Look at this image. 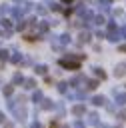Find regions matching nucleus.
<instances>
[{"label":"nucleus","mask_w":126,"mask_h":128,"mask_svg":"<svg viewBox=\"0 0 126 128\" xmlns=\"http://www.w3.org/2000/svg\"><path fill=\"white\" fill-rule=\"evenodd\" d=\"M60 64H62V66H66V68H78V64H76V62H68V60H62Z\"/></svg>","instance_id":"f257e3e1"},{"label":"nucleus","mask_w":126,"mask_h":128,"mask_svg":"<svg viewBox=\"0 0 126 128\" xmlns=\"http://www.w3.org/2000/svg\"><path fill=\"white\" fill-rule=\"evenodd\" d=\"M116 74H118V76L126 74V64H120V66H118V70H116Z\"/></svg>","instance_id":"f03ea898"},{"label":"nucleus","mask_w":126,"mask_h":128,"mask_svg":"<svg viewBox=\"0 0 126 128\" xmlns=\"http://www.w3.org/2000/svg\"><path fill=\"white\" fill-rule=\"evenodd\" d=\"M120 50H122V52H126V46H120Z\"/></svg>","instance_id":"7ed1b4c3"},{"label":"nucleus","mask_w":126,"mask_h":128,"mask_svg":"<svg viewBox=\"0 0 126 128\" xmlns=\"http://www.w3.org/2000/svg\"><path fill=\"white\" fill-rule=\"evenodd\" d=\"M62 2H70V0H62Z\"/></svg>","instance_id":"20e7f679"}]
</instances>
